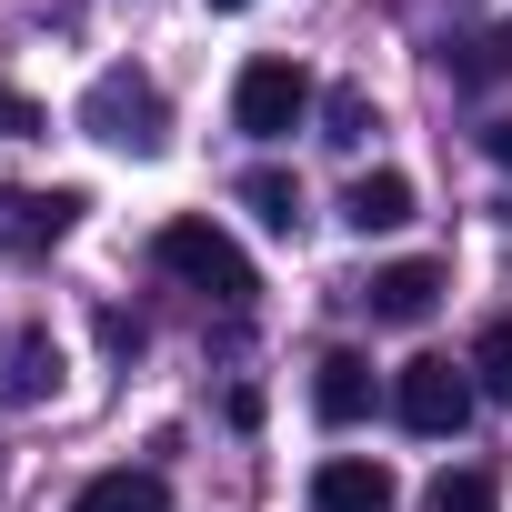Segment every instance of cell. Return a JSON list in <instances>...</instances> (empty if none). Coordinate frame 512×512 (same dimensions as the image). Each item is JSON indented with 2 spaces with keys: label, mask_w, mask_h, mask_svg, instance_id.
I'll list each match as a JSON object with an SVG mask.
<instances>
[{
  "label": "cell",
  "mask_w": 512,
  "mask_h": 512,
  "mask_svg": "<svg viewBox=\"0 0 512 512\" xmlns=\"http://www.w3.org/2000/svg\"><path fill=\"white\" fill-rule=\"evenodd\" d=\"M151 262L171 272V282H191V292H211L221 312H241L251 292H262V272H251V251L221 231V221H201V211H171L161 231H151Z\"/></svg>",
  "instance_id": "1"
},
{
  "label": "cell",
  "mask_w": 512,
  "mask_h": 512,
  "mask_svg": "<svg viewBox=\"0 0 512 512\" xmlns=\"http://www.w3.org/2000/svg\"><path fill=\"white\" fill-rule=\"evenodd\" d=\"M81 131L101 141V151H131V161H151L161 141H171V101H161V81L151 71H101L91 91H81Z\"/></svg>",
  "instance_id": "2"
},
{
  "label": "cell",
  "mask_w": 512,
  "mask_h": 512,
  "mask_svg": "<svg viewBox=\"0 0 512 512\" xmlns=\"http://www.w3.org/2000/svg\"><path fill=\"white\" fill-rule=\"evenodd\" d=\"M312 121V71L282 61V51H251L241 81H231V131L241 141H292Z\"/></svg>",
  "instance_id": "3"
},
{
  "label": "cell",
  "mask_w": 512,
  "mask_h": 512,
  "mask_svg": "<svg viewBox=\"0 0 512 512\" xmlns=\"http://www.w3.org/2000/svg\"><path fill=\"white\" fill-rule=\"evenodd\" d=\"M392 412H402V432L452 442V432L472 422V382H462L442 352H422V362H402V372H392Z\"/></svg>",
  "instance_id": "4"
},
{
  "label": "cell",
  "mask_w": 512,
  "mask_h": 512,
  "mask_svg": "<svg viewBox=\"0 0 512 512\" xmlns=\"http://www.w3.org/2000/svg\"><path fill=\"white\" fill-rule=\"evenodd\" d=\"M392 502H402V482L382 462H362V452H332L312 472V512H392Z\"/></svg>",
  "instance_id": "5"
},
{
  "label": "cell",
  "mask_w": 512,
  "mask_h": 512,
  "mask_svg": "<svg viewBox=\"0 0 512 512\" xmlns=\"http://www.w3.org/2000/svg\"><path fill=\"white\" fill-rule=\"evenodd\" d=\"M362 302H372V322H432V302H442V262H382V272L362 282Z\"/></svg>",
  "instance_id": "6"
},
{
  "label": "cell",
  "mask_w": 512,
  "mask_h": 512,
  "mask_svg": "<svg viewBox=\"0 0 512 512\" xmlns=\"http://www.w3.org/2000/svg\"><path fill=\"white\" fill-rule=\"evenodd\" d=\"M312 412H322L332 432H352V422L372 412V362H362V352H322V372H312Z\"/></svg>",
  "instance_id": "7"
},
{
  "label": "cell",
  "mask_w": 512,
  "mask_h": 512,
  "mask_svg": "<svg viewBox=\"0 0 512 512\" xmlns=\"http://www.w3.org/2000/svg\"><path fill=\"white\" fill-rule=\"evenodd\" d=\"M61 382V342L31 322V332H11V342H0V402H41Z\"/></svg>",
  "instance_id": "8"
},
{
  "label": "cell",
  "mask_w": 512,
  "mask_h": 512,
  "mask_svg": "<svg viewBox=\"0 0 512 512\" xmlns=\"http://www.w3.org/2000/svg\"><path fill=\"white\" fill-rule=\"evenodd\" d=\"M71 512H171V482L151 462H121V472H91Z\"/></svg>",
  "instance_id": "9"
},
{
  "label": "cell",
  "mask_w": 512,
  "mask_h": 512,
  "mask_svg": "<svg viewBox=\"0 0 512 512\" xmlns=\"http://www.w3.org/2000/svg\"><path fill=\"white\" fill-rule=\"evenodd\" d=\"M342 221H352L362 241H372V231H402V221H412V181H402V171H362V181L342 191Z\"/></svg>",
  "instance_id": "10"
},
{
  "label": "cell",
  "mask_w": 512,
  "mask_h": 512,
  "mask_svg": "<svg viewBox=\"0 0 512 512\" xmlns=\"http://www.w3.org/2000/svg\"><path fill=\"white\" fill-rule=\"evenodd\" d=\"M0 211L21 221V241H61V231H71V221H81L91 201H81V191L61 181V191H11V201H0Z\"/></svg>",
  "instance_id": "11"
},
{
  "label": "cell",
  "mask_w": 512,
  "mask_h": 512,
  "mask_svg": "<svg viewBox=\"0 0 512 512\" xmlns=\"http://www.w3.org/2000/svg\"><path fill=\"white\" fill-rule=\"evenodd\" d=\"M442 71H452V81H502V71H512V31H472V41H442Z\"/></svg>",
  "instance_id": "12"
},
{
  "label": "cell",
  "mask_w": 512,
  "mask_h": 512,
  "mask_svg": "<svg viewBox=\"0 0 512 512\" xmlns=\"http://www.w3.org/2000/svg\"><path fill=\"white\" fill-rule=\"evenodd\" d=\"M422 512H502V492H492V472L462 462V472H442V482L422 492Z\"/></svg>",
  "instance_id": "13"
},
{
  "label": "cell",
  "mask_w": 512,
  "mask_h": 512,
  "mask_svg": "<svg viewBox=\"0 0 512 512\" xmlns=\"http://www.w3.org/2000/svg\"><path fill=\"white\" fill-rule=\"evenodd\" d=\"M492 402H512V322H482V342H472V362H462Z\"/></svg>",
  "instance_id": "14"
},
{
  "label": "cell",
  "mask_w": 512,
  "mask_h": 512,
  "mask_svg": "<svg viewBox=\"0 0 512 512\" xmlns=\"http://www.w3.org/2000/svg\"><path fill=\"white\" fill-rule=\"evenodd\" d=\"M241 201L262 211L272 231H292V221H302V181H292V171H251V181H241Z\"/></svg>",
  "instance_id": "15"
},
{
  "label": "cell",
  "mask_w": 512,
  "mask_h": 512,
  "mask_svg": "<svg viewBox=\"0 0 512 512\" xmlns=\"http://www.w3.org/2000/svg\"><path fill=\"white\" fill-rule=\"evenodd\" d=\"M372 131H382V121H372L362 91H332V101H322V141H332V151H362Z\"/></svg>",
  "instance_id": "16"
},
{
  "label": "cell",
  "mask_w": 512,
  "mask_h": 512,
  "mask_svg": "<svg viewBox=\"0 0 512 512\" xmlns=\"http://www.w3.org/2000/svg\"><path fill=\"white\" fill-rule=\"evenodd\" d=\"M31 131H51V121H41V101H21L11 81H0V141H31Z\"/></svg>",
  "instance_id": "17"
},
{
  "label": "cell",
  "mask_w": 512,
  "mask_h": 512,
  "mask_svg": "<svg viewBox=\"0 0 512 512\" xmlns=\"http://www.w3.org/2000/svg\"><path fill=\"white\" fill-rule=\"evenodd\" d=\"M482 151H492V161L512 171V111H502V121H482Z\"/></svg>",
  "instance_id": "18"
},
{
  "label": "cell",
  "mask_w": 512,
  "mask_h": 512,
  "mask_svg": "<svg viewBox=\"0 0 512 512\" xmlns=\"http://www.w3.org/2000/svg\"><path fill=\"white\" fill-rule=\"evenodd\" d=\"M211 11H251V0H211Z\"/></svg>",
  "instance_id": "19"
}]
</instances>
